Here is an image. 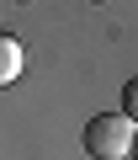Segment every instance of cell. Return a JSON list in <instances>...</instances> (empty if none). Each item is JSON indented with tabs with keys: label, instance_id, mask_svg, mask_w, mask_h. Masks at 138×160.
<instances>
[{
	"label": "cell",
	"instance_id": "cell-1",
	"mask_svg": "<svg viewBox=\"0 0 138 160\" xmlns=\"http://www.w3.org/2000/svg\"><path fill=\"white\" fill-rule=\"evenodd\" d=\"M133 133H138V123H127L122 112H96L85 123V155L122 160V155H133Z\"/></svg>",
	"mask_w": 138,
	"mask_h": 160
},
{
	"label": "cell",
	"instance_id": "cell-3",
	"mask_svg": "<svg viewBox=\"0 0 138 160\" xmlns=\"http://www.w3.org/2000/svg\"><path fill=\"white\" fill-rule=\"evenodd\" d=\"M117 112H122L127 123H138V75L127 80V86H122V107H117Z\"/></svg>",
	"mask_w": 138,
	"mask_h": 160
},
{
	"label": "cell",
	"instance_id": "cell-2",
	"mask_svg": "<svg viewBox=\"0 0 138 160\" xmlns=\"http://www.w3.org/2000/svg\"><path fill=\"white\" fill-rule=\"evenodd\" d=\"M21 64H27V53H21V43L0 32V86H11V80L21 75Z\"/></svg>",
	"mask_w": 138,
	"mask_h": 160
},
{
	"label": "cell",
	"instance_id": "cell-4",
	"mask_svg": "<svg viewBox=\"0 0 138 160\" xmlns=\"http://www.w3.org/2000/svg\"><path fill=\"white\" fill-rule=\"evenodd\" d=\"M133 160H138V133H133Z\"/></svg>",
	"mask_w": 138,
	"mask_h": 160
}]
</instances>
